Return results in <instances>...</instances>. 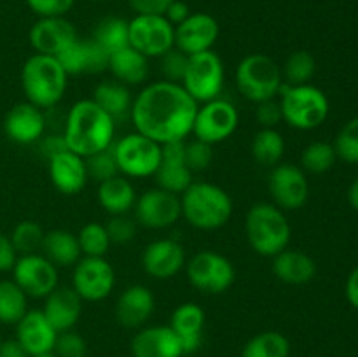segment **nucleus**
Instances as JSON below:
<instances>
[{"mask_svg":"<svg viewBox=\"0 0 358 357\" xmlns=\"http://www.w3.org/2000/svg\"><path fill=\"white\" fill-rule=\"evenodd\" d=\"M271 272L280 282L290 286H303L313 280L317 275V262L306 252L294 251L287 247L275 258H271Z\"/></svg>","mask_w":358,"mask_h":357,"instance_id":"obj_29","label":"nucleus"},{"mask_svg":"<svg viewBox=\"0 0 358 357\" xmlns=\"http://www.w3.org/2000/svg\"><path fill=\"white\" fill-rule=\"evenodd\" d=\"M93 100L114 119L115 122L119 119L129 118L131 114L133 97L129 86L119 83V80H101L96 84L93 91Z\"/></svg>","mask_w":358,"mask_h":357,"instance_id":"obj_32","label":"nucleus"},{"mask_svg":"<svg viewBox=\"0 0 358 357\" xmlns=\"http://www.w3.org/2000/svg\"><path fill=\"white\" fill-rule=\"evenodd\" d=\"M119 174L124 177L143 178L156 174L161 163V144L142 133H128L112 144Z\"/></svg>","mask_w":358,"mask_h":357,"instance_id":"obj_8","label":"nucleus"},{"mask_svg":"<svg viewBox=\"0 0 358 357\" xmlns=\"http://www.w3.org/2000/svg\"><path fill=\"white\" fill-rule=\"evenodd\" d=\"M345 294L348 303L358 310V266L357 268H353V272L350 273L348 280H346Z\"/></svg>","mask_w":358,"mask_h":357,"instance_id":"obj_55","label":"nucleus"},{"mask_svg":"<svg viewBox=\"0 0 358 357\" xmlns=\"http://www.w3.org/2000/svg\"><path fill=\"white\" fill-rule=\"evenodd\" d=\"M348 202H350V205L353 206V209L357 210L358 212V178L355 182H353L352 186H350V189H348Z\"/></svg>","mask_w":358,"mask_h":357,"instance_id":"obj_56","label":"nucleus"},{"mask_svg":"<svg viewBox=\"0 0 358 357\" xmlns=\"http://www.w3.org/2000/svg\"><path fill=\"white\" fill-rule=\"evenodd\" d=\"M336 156L350 164L358 163V118L350 119L334 140Z\"/></svg>","mask_w":358,"mask_h":357,"instance_id":"obj_42","label":"nucleus"},{"mask_svg":"<svg viewBox=\"0 0 358 357\" xmlns=\"http://www.w3.org/2000/svg\"><path fill=\"white\" fill-rule=\"evenodd\" d=\"M269 195L278 209L299 210L310 196L306 172L297 164L278 163L271 168L268 181Z\"/></svg>","mask_w":358,"mask_h":357,"instance_id":"obj_15","label":"nucleus"},{"mask_svg":"<svg viewBox=\"0 0 358 357\" xmlns=\"http://www.w3.org/2000/svg\"><path fill=\"white\" fill-rule=\"evenodd\" d=\"M44 300L45 303L42 312L49 324L58 332L73 329L83 314V300L79 294L72 287H56Z\"/></svg>","mask_w":358,"mask_h":357,"instance_id":"obj_27","label":"nucleus"},{"mask_svg":"<svg viewBox=\"0 0 358 357\" xmlns=\"http://www.w3.org/2000/svg\"><path fill=\"white\" fill-rule=\"evenodd\" d=\"M135 219L149 230H168L182 216L180 196L161 188L147 189L135 202Z\"/></svg>","mask_w":358,"mask_h":357,"instance_id":"obj_14","label":"nucleus"},{"mask_svg":"<svg viewBox=\"0 0 358 357\" xmlns=\"http://www.w3.org/2000/svg\"><path fill=\"white\" fill-rule=\"evenodd\" d=\"M77 240H79L80 252L86 258H105L110 247V238L105 230V224L100 223L84 224L77 234Z\"/></svg>","mask_w":358,"mask_h":357,"instance_id":"obj_40","label":"nucleus"},{"mask_svg":"<svg viewBox=\"0 0 358 357\" xmlns=\"http://www.w3.org/2000/svg\"><path fill=\"white\" fill-rule=\"evenodd\" d=\"M182 216L196 230L213 231L226 226L233 216L229 192L212 182H192L180 195Z\"/></svg>","mask_w":358,"mask_h":357,"instance_id":"obj_3","label":"nucleus"},{"mask_svg":"<svg viewBox=\"0 0 358 357\" xmlns=\"http://www.w3.org/2000/svg\"><path fill=\"white\" fill-rule=\"evenodd\" d=\"M280 107L283 121L296 130H315L329 115V98L320 88L313 84L289 86L283 83L280 90Z\"/></svg>","mask_w":358,"mask_h":357,"instance_id":"obj_6","label":"nucleus"},{"mask_svg":"<svg viewBox=\"0 0 358 357\" xmlns=\"http://www.w3.org/2000/svg\"><path fill=\"white\" fill-rule=\"evenodd\" d=\"M17 261V252L7 234L0 233V272H13Z\"/></svg>","mask_w":358,"mask_h":357,"instance_id":"obj_52","label":"nucleus"},{"mask_svg":"<svg viewBox=\"0 0 358 357\" xmlns=\"http://www.w3.org/2000/svg\"><path fill=\"white\" fill-rule=\"evenodd\" d=\"M52 352L58 357H86V340L79 332L73 331V329L58 332V338H56Z\"/></svg>","mask_w":358,"mask_h":357,"instance_id":"obj_47","label":"nucleus"},{"mask_svg":"<svg viewBox=\"0 0 358 357\" xmlns=\"http://www.w3.org/2000/svg\"><path fill=\"white\" fill-rule=\"evenodd\" d=\"M93 38L108 55L129 46V21L117 16H107L96 23Z\"/></svg>","mask_w":358,"mask_h":357,"instance_id":"obj_35","label":"nucleus"},{"mask_svg":"<svg viewBox=\"0 0 358 357\" xmlns=\"http://www.w3.org/2000/svg\"><path fill=\"white\" fill-rule=\"evenodd\" d=\"M283 86L282 66L268 55L254 52L238 63L236 88L243 98L252 104L276 98Z\"/></svg>","mask_w":358,"mask_h":357,"instance_id":"obj_7","label":"nucleus"},{"mask_svg":"<svg viewBox=\"0 0 358 357\" xmlns=\"http://www.w3.org/2000/svg\"><path fill=\"white\" fill-rule=\"evenodd\" d=\"M24 2L38 18H56L65 16L73 7L76 0H24Z\"/></svg>","mask_w":358,"mask_h":357,"instance_id":"obj_48","label":"nucleus"},{"mask_svg":"<svg viewBox=\"0 0 358 357\" xmlns=\"http://www.w3.org/2000/svg\"><path fill=\"white\" fill-rule=\"evenodd\" d=\"M90 2H103V0H90Z\"/></svg>","mask_w":358,"mask_h":357,"instance_id":"obj_58","label":"nucleus"},{"mask_svg":"<svg viewBox=\"0 0 358 357\" xmlns=\"http://www.w3.org/2000/svg\"><path fill=\"white\" fill-rule=\"evenodd\" d=\"M13 275L14 282L30 298H45L58 287V268L38 252L20 255Z\"/></svg>","mask_w":358,"mask_h":357,"instance_id":"obj_16","label":"nucleus"},{"mask_svg":"<svg viewBox=\"0 0 358 357\" xmlns=\"http://www.w3.org/2000/svg\"><path fill=\"white\" fill-rule=\"evenodd\" d=\"M129 46L147 58H159L175 48V27L164 16L136 14L129 21Z\"/></svg>","mask_w":358,"mask_h":357,"instance_id":"obj_11","label":"nucleus"},{"mask_svg":"<svg viewBox=\"0 0 358 357\" xmlns=\"http://www.w3.org/2000/svg\"><path fill=\"white\" fill-rule=\"evenodd\" d=\"M187 262L185 251L173 238L150 241L142 254L143 272L156 280H168L178 275Z\"/></svg>","mask_w":358,"mask_h":357,"instance_id":"obj_19","label":"nucleus"},{"mask_svg":"<svg viewBox=\"0 0 358 357\" xmlns=\"http://www.w3.org/2000/svg\"><path fill=\"white\" fill-rule=\"evenodd\" d=\"M336 150L329 142H311L301 154V168L310 174H325L334 167Z\"/></svg>","mask_w":358,"mask_h":357,"instance_id":"obj_39","label":"nucleus"},{"mask_svg":"<svg viewBox=\"0 0 358 357\" xmlns=\"http://www.w3.org/2000/svg\"><path fill=\"white\" fill-rule=\"evenodd\" d=\"M154 307H156V301L149 287L135 284V286L126 287L117 298L115 318L122 328L138 329L154 314Z\"/></svg>","mask_w":358,"mask_h":357,"instance_id":"obj_26","label":"nucleus"},{"mask_svg":"<svg viewBox=\"0 0 358 357\" xmlns=\"http://www.w3.org/2000/svg\"><path fill=\"white\" fill-rule=\"evenodd\" d=\"M252 158L257 164L273 168L282 161L285 140L276 128H261L252 139Z\"/></svg>","mask_w":358,"mask_h":357,"instance_id":"obj_34","label":"nucleus"},{"mask_svg":"<svg viewBox=\"0 0 358 357\" xmlns=\"http://www.w3.org/2000/svg\"><path fill=\"white\" fill-rule=\"evenodd\" d=\"M0 357H30L21 343L14 340H3L0 342Z\"/></svg>","mask_w":358,"mask_h":357,"instance_id":"obj_54","label":"nucleus"},{"mask_svg":"<svg viewBox=\"0 0 358 357\" xmlns=\"http://www.w3.org/2000/svg\"><path fill=\"white\" fill-rule=\"evenodd\" d=\"M58 331L49 324L42 310H28L16 324V340L28 356L52 352Z\"/></svg>","mask_w":358,"mask_h":357,"instance_id":"obj_25","label":"nucleus"},{"mask_svg":"<svg viewBox=\"0 0 358 357\" xmlns=\"http://www.w3.org/2000/svg\"><path fill=\"white\" fill-rule=\"evenodd\" d=\"M187 62L189 56L185 52L178 51L177 48H171L170 51L159 56V69L161 74L164 76V80L180 84L185 76V70H187Z\"/></svg>","mask_w":358,"mask_h":357,"instance_id":"obj_44","label":"nucleus"},{"mask_svg":"<svg viewBox=\"0 0 358 357\" xmlns=\"http://www.w3.org/2000/svg\"><path fill=\"white\" fill-rule=\"evenodd\" d=\"M79 38L72 21L65 16L38 18L30 28V44L38 55L58 56Z\"/></svg>","mask_w":358,"mask_h":357,"instance_id":"obj_18","label":"nucleus"},{"mask_svg":"<svg viewBox=\"0 0 358 357\" xmlns=\"http://www.w3.org/2000/svg\"><path fill=\"white\" fill-rule=\"evenodd\" d=\"M185 140L168 142L161 146V163L157 167L156 177L157 188L180 196L192 184V172L185 164Z\"/></svg>","mask_w":358,"mask_h":357,"instance_id":"obj_21","label":"nucleus"},{"mask_svg":"<svg viewBox=\"0 0 358 357\" xmlns=\"http://www.w3.org/2000/svg\"><path fill=\"white\" fill-rule=\"evenodd\" d=\"M184 156L185 164H187L189 170H191L192 174H194V172H203L210 167V163H212L213 146L194 139L191 140V142H185Z\"/></svg>","mask_w":358,"mask_h":357,"instance_id":"obj_45","label":"nucleus"},{"mask_svg":"<svg viewBox=\"0 0 358 357\" xmlns=\"http://www.w3.org/2000/svg\"><path fill=\"white\" fill-rule=\"evenodd\" d=\"M255 119H257V122L261 125V128H276V126L283 121L280 102L276 100V98H271V100L257 104V108H255Z\"/></svg>","mask_w":358,"mask_h":357,"instance_id":"obj_49","label":"nucleus"},{"mask_svg":"<svg viewBox=\"0 0 358 357\" xmlns=\"http://www.w3.org/2000/svg\"><path fill=\"white\" fill-rule=\"evenodd\" d=\"M171 2L173 0H128L135 14H156V16H164Z\"/></svg>","mask_w":358,"mask_h":357,"instance_id":"obj_51","label":"nucleus"},{"mask_svg":"<svg viewBox=\"0 0 358 357\" xmlns=\"http://www.w3.org/2000/svg\"><path fill=\"white\" fill-rule=\"evenodd\" d=\"M37 144H38V150H41V154L44 156V160L48 161L51 160L52 156H56V154L69 149L63 133H51V135H44Z\"/></svg>","mask_w":358,"mask_h":357,"instance_id":"obj_50","label":"nucleus"},{"mask_svg":"<svg viewBox=\"0 0 358 357\" xmlns=\"http://www.w3.org/2000/svg\"><path fill=\"white\" fill-rule=\"evenodd\" d=\"M189 16H191V9H189V6L184 0H173V2L168 6L166 13H164V18H166L173 27L180 24L182 21L187 20Z\"/></svg>","mask_w":358,"mask_h":357,"instance_id":"obj_53","label":"nucleus"},{"mask_svg":"<svg viewBox=\"0 0 358 357\" xmlns=\"http://www.w3.org/2000/svg\"><path fill=\"white\" fill-rule=\"evenodd\" d=\"M28 312V296L14 280H0V324H14Z\"/></svg>","mask_w":358,"mask_h":357,"instance_id":"obj_37","label":"nucleus"},{"mask_svg":"<svg viewBox=\"0 0 358 357\" xmlns=\"http://www.w3.org/2000/svg\"><path fill=\"white\" fill-rule=\"evenodd\" d=\"M133 357H182L184 349L170 326L143 328L131 340Z\"/></svg>","mask_w":358,"mask_h":357,"instance_id":"obj_24","label":"nucleus"},{"mask_svg":"<svg viewBox=\"0 0 358 357\" xmlns=\"http://www.w3.org/2000/svg\"><path fill=\"white\" fill-rule=\"evenodd\" d=\"M187 280L203 294H222L234 284V266L226 255L215 251H201L185 262Z\"/></svg>","mask_w":358,"mask_h":357,"instance_id":"obj_10","label":"nucleus"},{"mask_svg":"<svg viewBox=\"0 0 358 357\" xmlns=\"http://www.w3.org/2000/svg\"><path fill=\"white\" fill-rule=\"evenodd\" d=\"M45 128V112L30 102L16 104L3 119V132L7 139L20 146L37 144L44 136Z\"/></svg>","mask_w":358,"mask_h":357,"instance_id":"obj_20","label":"nucleus"},{"mask_svg":"<svg viewBox=\"0 0 358 357\" xmlns=\"http://www.w3.org/2000/svg\"><path fill=\"white\" fill-rule=\"evenodd\" d=\"M248 245L264 258H275L290 244L292 227L282 209L275 203H255L245 217Z\"/></svg>","mask_w":358,"mask_h":357,"instance_id":"obj_5","label":"nucleus"},{"mask_svg":"<svg viewBox=\"0 0 358 357\" xmlns=\"http://www.w3.org/2000/svg\"><path fill=\"white\" fill-rule=\"evenodd\" d=\"M105 230H107L108 238H110V244L124 245L135 238L136 223L131 217L126 216V214H122V216H110V219L105 224Z\"/></svg>","mask_w":358,"mask_h":357,"instance_id":"obj_46","label":"nucleus"},{"mask_svg":"<svg viewBox=\"0 0 358 357\" xmlns=\"http://www.w3.org/2000/svg\"><path fill=\"white\" fill-rule=\"evenodd\" d=\"M206 315L199 304L182 303L171 314L170 328L178 335L184 349V356L198 352L203 343V329H205Z\"/></svg>","mask_w":358,"mask_h":357,"instance_id":"obj_28","label":"nucleus"},{"mask_svg":"<svg viewBox=\"0 0 358 357\" xmlns=\"http://www.w3.org/2000/svg\"><path fill=\"white\" fill-rule=\"evenodd\" d=\"M108 70L119 83L126 86H140L149 79V58L128 46L108 56Z\"/></svg>","mask_w":358,"mask_h":357,"instance_id":"obj_30","label":"nucleus"},{"mask_svg":"<svg viewBox=\"0 0 358 357\" xmlns=\"http://www.w3.org/2000/svg\"><path fill=\"white\" fill-rule=\"evenodd\" d=\"M49 177L52 186L66 196L79 195L87 184L86 160L72 150H63L48 161Z\"/></svg>","mask_w":358,"mask_h":357,"instance_id":"obj_23","label":"nucleus"},{"mask_svg":"<svg viewBox=\"0 0 358 357\" xmlns=\"http://www.w3.org/2000/svg\"><path fill=\"white\" fill-rule=\"evenodd\" d=\"M44 234L42 227L35 220H21L20 224L14 226L9 238L17 254L27 255L35 254V252H38V248H42Z\"/></svg>","mask_w":358,"mask_h":357,"instance_id":"obj_41","label":"nucleus"},{"mask_svg":"<svg viewBox=\"0 0 358 357\" xmlns=\"http://www.w3.org/2000/svg\"><path fill=\"white\" fill-rule=\"evenodd\" d=\"M317 72V62L313 55L308 51H296L287 58L285 65L282 66L283 83L289 86H301V84H310Z\"/></svg>","mask_w":358,"mask_h":357,"instance_id":"obj_38","label":"nucleus"},{"mask_svg":"<svg viewBox=\"0 0 358 357\" xmlns=\"http://www.w3.org/2000/svg\"><path fill=\"white\" fill-rule=\"evenodd\" d=\"M238 125H240V114L236 107L219 97L215 100L205 102L201 107L198 105L192 133L201 142L215 146L229 139L236 132Z\"/></svg>","mask_w":358,"mask_h":357,"instance_id":"obj_12","label":"nucleus"},{"mask_svg":"<svg viewBox=\"0 0 358 357\" xmlns=\"http://www.w3.org/2000/svg\"><path fill=\"white\" fill-rule=\"evenodd\" d=\"M108 52L93 38H77L56 56L66 76L101 74L108 70Z\"/></svg>","mask_w":358,"mask_h":357,"instance_id":"obj_22","label":"nucleus"},{"mask_svg":"<svg viewBox=\"0 0 358 357\" xmlns=\"http://www.w3.org/2000/svg\"><path fill=\"white\" fill-rule=\"evenodd\" d=\"M84 160H86L87 175H90V178H94L98 184L107 181V178L119 175L117 161H115L112 146L108 147V149L93 154V156L84 158Z\"/></svg>","mask_w":358,"mask_h":357,"instance_id":"obj_43","label":"nucleus"},{"mask_svg":"<svg viewBox=\"0 0 358 357\" xmlns=\"http://www.w3.org/2000/svg\"><path fill=\"white\" fill-rule=\"evenodd\" d=\"M42 254L58 268V266H76L83 252L77 234L66 230H52L44 234Z\"/></svg>","mask_w":358,"mask_h":357,"instance_id":"obj_33","label":"nucleus"},{"mask_svg":"<svg viewBox=\"0 0 358 357\" xmlns=\"http://www.w3.org/2000/svg\"><path fill=\"white\" fill-rule=\"evenodd\" d=\"M219 21L206 13H191V16L175 27V48L187 56L210 51L219 38Z\"/></svg>","mask_w":358,"mask_h":357,"instance_id":"obj_17","label":"nucleus"},{"mask_svg":"<svg viewBox=\"0 0 358 357\" xmlns=\"http://www.w3.org/2000/svg\"><path fill=\"white\" fill-rule=\"evenodd\" d=\"M198 102L182 84L170 80L150 83L133 98L131 118L135 132L157 144L185 140L192 133Z\"/></svg>","mask_w":358,"mask_h":357,"instance_id":"obj_1","label":"nucleus"},{"mask_svg":"<svg viewBox=\"0 0 358 357\" xmlns=\"http://www.w3.org/2000/svg\"><path fill=\"white\" fill-rule=\"evenodd\" d=\"M0 342H2V338H0Z\"/></svg>","mask_w":358,"mask_h":357,"instance_id":"obj_59","label":"nucleus"},{"mask_svg":"<svg viewBox=\"0 0 358 357\" xmlns=\"http://www.w3.org/2000/svg\"><path fill=\"white\" fill-rule=\"evenodd\" d=\"M241 357H290V342L278 331H262L245 343Z\"/></svg>","mask_w":358,"mask_h":357,"instance_id":"obj_36","label":"nucleus"},{"mask_svg":"<svg viewBox=\"0 0 358 357\" xmlns=\"http://www.w3.org/2000/svg\"><path fill=\"white\" fill-rule=\"evenodd\" d=\"M115 121L93 100L84 98L69 108L63 136L69 150L90 158L114 144Z\"/></svg>","mask_w":358,"mask_h":357,"instance_id":"obj_2","label":"nucleus"},{"mask_svg":"<svg viewBox=\"0 0 358 357\" xmlns=\"http://www.w3.org/2000/svg\"><path fill=\"white\" fill-rule=\"evenodd\" d=\"M31 357H58L55 352H45V354H38V356H31Z\"/></svg>","mask_w":358,"mask_h":357,"instance_id":"obj_57","label":"nucleus"},{"mask_svg":"<svg viewBox=\"0 0 358 357\" xmlns=\"http://www.w3.org/2000/svg\"><path fill=\"white\" fill-rule=\"evenodd\" d=\"M69 76L55 56L38 55L24 62L21 69V88L27 94V102L42 111H51L65 97Z\"/></svg>","mask_w":358,"mask_h":357,"instance_id":"obj_4","label":"nucleus"},{"mask_svg":"<svg viewBox=\"0 0 358 357\" xmlns=\"http://www.w3.org/2000/svg\"><path fill=\"white\" fill-rule=\"evenodd\" d=\"M98 203L108 216H122L135 206L136 192L124 175H115L98 186Z\"/></svg>","mask_w":358,"mask_h":357,"instance_id":"obj_31","label":"nucleus"},{"mask_svg":"<svg viewBox=\"0 0 358 357\" xmlns=\"http://www.w3.org/2000/svg\"><path fill=\"white\" fill-rule=\"evenodd\" d=\"M115 286V272L105 258H80L73 266L72 289L83 301H103Z\"/></svg>","mask_w":358,"mask_h":357,"instance_id":"obj_13","label":"nucleus"},{"mask_svg":"<svg viewBox=\"0 0 358 357\" xmlns=\"http://www.w3.org/2000/svg\"><path fill=\"white\" fill-rule=\"evenodd\" d=\"M224 63L215 51H203L189 56L187 70L182 79L184 90L194 98L198 104L215 100L224 90Z\"/></svg>","mask_w":358,"mask_h":357,"instance_id":"obj_9","label":"nucleus"}]
</instances>
